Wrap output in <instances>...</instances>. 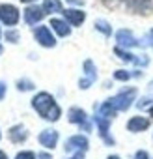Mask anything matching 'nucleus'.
<instances>
[{"instance_id": "f257e3e1", "label": "nucleus", "mask_w": 153, "mask_h": 159, "mask_svg": "<svg viewBox=\"0 0 153 159\" xmlns=\"http://www.w3.org/2000/svg\"><path fill=\"white\" fill-rule=\"evenodd\" d=\"M32 105H34V109H36V111L45 118V120L54 122V120H58V118H60V107L56 105L54 98H52L50 94H47V92L37 94V96L32 99Z\"/></svg>"}, {"instance_id": "f03ea898", "label": "nucleus", "mask_w": 153, "mask_h": 159, "mask_svg": "<svg viewBox=\"0 0 153 159\" xmlns=\"http://www.w3.org/2000/svg\"><path fill=\"white\" fill-rule=\"evenodd\" d=\"M134 96H136V90L131 88V90H125V92L118 94L116 98H112V99H108V101H110V105H112L116 111H125V109H129V105H131V101H133Z\"/></svg>"}, {"instance_id": "7ed1b4c3", "label": "nucleus", "mask_w": 153, "mask_h": 159, "mask_svg": "<svg viewBox=\"0 0 153 159\" xmlns=\"http://www.w3.org/2000/svg\"><path fill=\"white\" fill-rule=\"evenodd\" d=\"M0 21L6 23L8 26H13L17 25L19 21V11L15 6H10V4H2L0 6Z\"/></svg>"}, {"instance_id": "20e7f679", "label": "nucleus", "mask_w": 153, "mask_h": 159, "mask_svg": "<svg viewBox=\"0 0 153 159\" xmlns=\"http://www.w3.org/2000/svg\"><path fill=\"white\" fill-rule=\"evenodd\" d=\"M65 150H67V152H71V150L86 152V150H88V139L82 137V135H75V137L67 139V142H65Z\"/></svg>"}, {"instance_id": "39448f33", "label": "nucleus", "mask_w": 153, "mask_h": 159, "mask_svg": "<svg viewBox=\"0 0 153 159\" xmlns=\"http://www.w3.org/2000/svg\"><path fill=\"white\" fill-rule=\"evenodd\" d=\"M36 39L43 45V47H54V38H52V34H50V30L47 28V26H39L37 30H36Z\"/></svg>"}, {"instance_id": "423d86ee", "label": "nucleus", "mask_w": 153, "mask_h": 159, "mask_svg": "<svg viewBox=\"0 0 153 159\" xmlns=\"http://www.w3.org/2000/svg\"><path fill=\"white\" fill-rule=\"evenodd\" d=\"M69 122L79 124V125H82L86 131H90V124H88L86 112H84L82 109H71V111H69Z\"/></svg>"}, {"instance_id": "0eeeda50", "label": "nucleus", "mask_w": 153, "mask_h": 159, "mask_svg": "<svg viewBox=\"0 0 153 159\" xmlns=\"http://www.w3.org/2000/svg\"><path fill=\"white\" fill-rule=\"evenodd\" d=\"M84 71H86V77L81 81V88H90V84L95 81V77H97V73H95V67H94V62H92V60H86V62H84Z\"/></svg>"}, {"instance_id": "6e6552de", "label": "nucleus", "mask_w": 153, "mask_h": 159, "mask_svg": "<svg viewBox=\"0 0 153 159\" xmlns=\"http://www.w3.org/2000/svg\"><path fill=\"white\" fill-rule=\"evenodd\" d=\"M56 140H58V133H56L54 129H45V131H41V135H39V142H41V146H45V148H54V146H56Z\"/></svg>"}, {"instance_id": "1a4fd4ad", "label": "nucleus", "mask_w": 153, "mask_h": 159, "mask_svg": "<svg viewBox=\"0 0 153 159\" xmlns=\"http://www.w3.org/2000/svg\"><path fill=\"white\" fill-rule=\"evenodd\" d=\"M43 15H45V10H39V8H28V10H24V21L28 25L39 23L43 19Z\"/></svg>"}, {"instance_id": "9d476101", "label": "nucleus", "mask_w": 153, "mask_h": 159, "mask_svg": "<svg viewBox=\"0 0 153 159\" xmlns=\"http://www.w3.org/2000/svg\"><path fill=\"white\" fill-rule=\"evenodd\" d=\"M147 125H149V122H147V118H144V116H134V118H131L129 124H127L129 131H133V133L144 131V129H147Z\"/></svg>"}, {"instance_id": "9b49d317", "label": "nucleus", "mask_w": 153, "mask_h": 159, "mask_svg": "<svg viewBox=\"0 0 153 159\" xmlns=\"http://www.w3.org/2000/svg\"><path fill=\"white\" fill-rule=\"evenodd\" d=\"M63 15H65V19L73 25V26H79L82 21H84V11H81V10H65L63 11Z\"/></svg>"}, {"instance_id": "f8f14e48", "label": "nucleus", "mask_w": 153, "mask_h": 159, "mask_svg": "<svg viewBox=\"0 0 153 159\" xmlns=\"http://www.w3.org/2000/svg\"><path fill=\"white\" fill-rule=\"evenodd\" d=\"M127 4L133 11H138V13H147L151 10L149 0H127Z\"/></svg>"}, {"instance_id": "ddd939ff", "label": "nucleus", "mask_w": 153, "mask_h": 159, "mask_svg": "<svg viewBox=\"0 0 153 159\" xmlns=\"http://www.w3.org/2000/svg\"><path fill=\"white\" fill-rule=\"evenodd\" d=\"M116 39H118L120 45H125V47H133V45H136V39H134L133 34L127 32V30H120V32L116 34Z\"/></svg>"}, {"instance_id": "4468645a", "label": "nucleus", "mask_w": 153, "mask_h": 159, "mask_svg": "<svg viewBox=\"0 0 153 159\" xmlns=\"http://www.w3.org/2000/svg\"><path fill=\"white\" fill-rule=\"evenodd\" d=\"M26 137H28V135H26L24 127H21V125H15V127L10 129V139H11L13 142H23Z\"/></svg>"}, {"instance_id": "2eb2a0df", "label": "nucleus", "mask_w": 153, "mask_h": 159, "mask_svg": "<svg viewBox=\"0 0 153 159\" xmlns=\"http://www.w3.org/2000/svg\"><path fill=\"white\" fill-rule=\"evenodd\" d=\"M50 26H52L60 36H69V26H67L63 21H60V19H52V21H50Z\"/></svg>"}, {"instance_id": "dca6fc26", "label": "nucleus", "mask_w": 153, "mask_h": 159, "mask_svg": "<svg viewBox=\"0 0 153 159\" xmlns=\"http://www.w3.org/2000/svg\"><path fill=\"white\" fill-rule=\"evenodd\" d=\"M43 10H45L47 13H56V11H62V2H60V0H45Z\"/></svg>"}, {"instance_id": "f3484780", "label": "nucleus", "mask_w": 153, "mask_h": 159, "mask_svg": "<svg viewBox=\"0 0 153 159\" xmlns=\"http://www.w3.org/2000/svg\"><path fill=\"white\" fill-rule=\"evenodd\" d=\"M95 26H97V30H101V32H105V34H110V26H108L105 21H97Z\"/></svg>"}, {"instance_id": "a211bd4d", "label": "nucleus", "mask_w": 153, "mask_h": 159, "mask_svg": "<svg viewBox=\"0 0 153 159\" xmlns=\"http://www.w3.org/2000/svg\"><path fill=\"white\" fill-rule=\"evenodd\" d=\"M138 107H140V109H151V107H153V99H151V98L142 99V101L138 103Z\"/></svg>"}, {"instance_id": "6ab92c4d", "label": "nucleus", "mask_w": 153, "mask_h": 159, "mask_svg": "<svg viewBox=\"0 0 153 159\" xmlns=\"http://www.w3.org/2000/svg\"><path fill=\"white\" fill-rule=\"evenodd\" d=\"M114 77L118 79V81H127V79H129L131 75H129L127 71H116V73H114Z\"/></svg>"}, {"instance_id": "aec40b11", "label": "nucleus", "mask_w": 153, "mask_h": 159, "mask_svg": "<svg viewBox=\"0 0 153 159\" xmlns=\"http://www.w3.org/2000/svg\"><path fill=\"white\" fill-rule=\"evenodd\" d=\"M15 159H34V153L32 152H21Z\"/></svg>"}, {"instance_id": "412c9836", "label": "nucleus", "mask_w": 153, "mask_h": 159, "mask_svg": "<svg viewBox=\"0 0 153 159\" xmlns=\"http://www.w3.org/2000/svg\"><path fill=\"white\" fill-rule=\"evenodd\" d=\"M32 88V83L28 81H19V90H30Z\"/></svg>"}, {"instance_id": "4be33fe9", "label": "nucleus", "mask_w": 153, "mask_h": 159, "mask_svg": "<svg viewBox=\"0 0 153 159\" xmlns=\"http://www.w3.org/2000/svg\"><path fill=\"white\" fill-rule=\"evenodd\" d=\"M6 38H8L10 41H13V43H15V41L19 39V34H17V32H8V34H6Z\"/></svg>"}, {"instance_id": "5701e85b", "label": "nucleus", "mask_w": 153, "mask_h": 159, "mask_svg": "<svg viewBox=\"0 0 153 159\" xmlns=\"http://www.w3.org/2000/svg\"><path fill=\"white\" fill-rule=\"evenodd\" d=\"M136 159H147V153L146 152H138L136 153Z\"/></svg>"}, {"instance_id": "b1692460", "label": "nucleus", "mask_w": 153, "mask_h": 159, "mask_svg": "<svg viewBox=\"0 0 153 159\" xmlns=\"http://www.w3.org/2000/svg\"><path fill=\"white\" fill-rule=\"evenodd\" d=\"M4 94H6V86H4L2 83H0V99L4 98Z\"/></svg>"}, {"instance_id": "393cba45", "label": "nucleus", "mask_w": 153, "mask_h": 159, "mask_svg": "<svg viewBox=\"0 0 153 159\" xmlns=\"http://www.w3.org/2000/svg\"><path fill=\"white\" fill-rule=\"evenodd\" d=\"M71 159H82V152H79V153H76V155H73Z\"/></svg>"}, {"instance_id": "a878e982", "label": "nucleus", "mask_w": 153, "mask_h": 159, "mask_svg": "<svg viewBox=\"0 0 153 159\" xmlns=\"http://www.w3.org/2000/svg\"><path fill=\"white\" fill-rule=\"evenodd\" d=\"M39 159H50V155H47V153H39Z\"/></svg>"}, {"instance_id": "bb28decb", "label": "nucleus", "mask_w": 153, "mask_h": 159, "mask_svg": "<svg viewBox=\"0 0 153 159\" xmlns=\"http://www.w3.org/2000/svg\"><path fill=\"white\" fill-rule=\"evenodd\" d=\"M0 159H8V155H6V153H4L2 150H0Z\"/></svg>"}, {"instance_id": "cd10ccee", "label": "nucleus", "mask_w": 153, "mask_h": 159, "mask_svg": "<svg viewBox=\"0 0 153 159\" xmlns=\"http://www.w3.org/2000/svg\"><path fill=\"white\" fill-rule=\"evenodd\" d=\"M108 159H120V157H118V155H110Z\"/></svg>"}, {"instance_id": "c85d7f7f", "label": "nucleus", "mask_w": 153, "mask_h": 159, "mask_svg": "<svg viewBox=\"0 0 153 159\" xmlns=\"http://www.w3.org/2000/svg\"><path fill=\"white\" fill-rule=\"evenodd\" d=\"M21 2H34V0H21Z\"/></svg>"}, {"instance_id": "c756f323", "label": "nucleus", "mask_w": 153, "mask_h": 159, "mask_svg": "<svg viewBox=\"0 0 153 159\" xmlns=\"http://www.w3.org/2000/svg\"><path fill=\"white\" fill-rule=\"evenodd\" d=\"M0 52H2V49H0Z\"/></svg>"}, {"instance_id": "7c9ffc66", "label": "nucleus", "mask_w": 153, "mask_h": 159, "mask_svg": "<svg viewBox=\"0 0 153 159\" xmlns=\"http://www.w3.org/2000/svg\"><path fill=\"white\" fill-rule=\"evenodd\" d=\"M151 86H153V83H151Z\"/></svg>"}]
</instances>
